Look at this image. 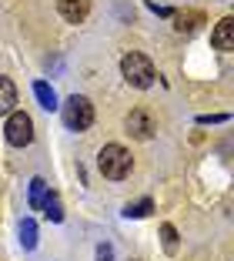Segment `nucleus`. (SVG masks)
<instances>
[{"mask_svg":"<svg viewBox=\"0 0 234 261\" xmlns=\"http://www.w3.org/2000/svg\"><path fill=\"white\" fill-rule=\"evenodd\" d=\"M17 104V87L10 77H0V114H10Z\"/></svg>","mask_w":234,"mask_h":261,"instance_id":"1a4fd4ad","label":"nucleus"},{"mask_svg":"<svg viewBox=\"0 0 234 261\" xmlns=\"http://www.w3.org/2000/svg\"><path fill=\"white\" fill-rule=\"evenodd\" d=\"M121 74L124 81H127L131 87H137V91H144V87H151L154 84V64L147 54H141V50H131V54L121 57Z\"/></svg>","mask_w":234,"mask_h":261,"instance_id":"f03ea898","label":"nucleus"},{"mask_svg":"<svg viewBox=\"0 0 234 261\" xmlns=\"http://www.w3.org/2000/svg\"><path fill=\"white\" fill-rule=\"evenodd\" d=\"M97 168L104 177H111V181H124V177L131 174V168H134V161H131V151L121 144H104L97 154Z\"/></svg>","mask_w":234,"mask_h":261,"instance_id":"f257e3e1","label":"nucleus"},{"mask_svg":"<svg viewBox=\"0 0 234 261\" xmlns=\"http://www.w3.org/2000/svg\"><path fill=\"white\" fill-rule=\"evenodd\" d=\"M34 97L40 100L44 111H57L61 108V104H57V94H54V87L47 84V81H37V84H34Z\"/></svg>","mask_w":234,"mask_h":261,"instance_id":"9d476101","label":"nucleus"},{"mask_svg":"<svg viewBox=\"0 0 234 261\" xmlns=\"http://www.w3.org/2000/svg\"><path fill=\"white\" fill-rule=\"evenodd\" d=\"M61 114H64L67 130H87L94 124V104L84 97V94H70L61 104Z\"/></svg>","mask_w":234,"mask_h":261,"instance_id":"7ed1b4c3","label":"nucleus"},{"mask_svg":"<svg viewBox=\"0 0 234 261\" xmlns=\"http://www.w3.org/2000/svg\"><path fill=\"white\" fill-rule=\"evenodd\" d=\"M161 241H164V251L167 254H177L181 238H177V228H174V224H161Z\"/></svg>","mask_w":234,"mask_h":261,"instance_id":"4468645a","label":"nucleus"},{"mask_svg":"<svg viewBox=\"0 0 234 261\" xmlns=\"http://www.w3.org/2000/svg\"><path fill=\"white\" fill-rule=\"evenodd\" d=\"M211 44H214V50H234V20L231 17H224V20L214 27V34H211Z\"/></svg>","mask_w":234,"mask_h":261,"instance_id":"6e6552de","label":"nucleus"},{"mask_svg":"<svg viewBox=\"0 0 234 261\" xmlns=\"http://www.w3.org/2000/svg\"><path fill=\"white\" fill-rule=\"evenodd\" d=\"M174 17V31L177 34H197L201 31V23H204V14L201 10H177Z\"/></svg>","mask_w":234,"mask_h":261,"instance_id":"0eeeda50","label":"nucleus"},{"mask_svg":"<svg viewBox=\"0 0 234 261\" xmlns=\"http://www.w3.org/2000/svg\"><path fill=\"white\" fill-rule=\"evenodd\" d=\"M20 245H23V251H34V248H37V224H34L31 218L20 221Z\"/></svg>","mask_w":234,"mask_h":261,"instance_id":"f8f14e48","label":"nucleus"},{"mask_svg":"<svg viewBox=\"0 0 234 261\" xmlns=\"http://www.w3.org/2000/svg\"><path fill=\"white\" fill-rule=\"evenodd\" d=\"M134 261H137V258H134Z\"/></svg>","mask_w":234,"mask_h":261,"instance_id":"6ab92c4d","label":"nucleus"},{"mask_svg":"<svg viewBox=\"0 0 234 261\" xmlns=\"http://www.w3.org/2000/svg\"><path fill=\"white\" fill-rule=\"evenodd\" d=\"M97 261H114V248L107 245V241H104V245H97Z\"/></svg>","mask_w":234,"mask_h":261,"instance_id":"dca6fc26","label":"nucleus"},{"mask_svg":"<svg viewBox=\"0 0 234 261\" xmlns=\"http://www.w3.org/2000/svg\"><path fill=\"white\" fill-rule=\"evenodd\" d=\"M40 207H44V215L50 218L54 224H61V221H64V204H61V198H57L54 191H50V194L44 198V204H40Z\"/></svg>","mask_w":234,"mask_h":261,"instance_id":"9b49d317","label":"nucleus"},{"mask_svg":"<svg viewBox=\"0 0 234 261\" xmlns=\"http://www.w3.org/2000/svg\"><path fill=\"white\" fill-rule=\"evenodd\" d=\"M221 121H227V114H201L197 117V124H221Z\"/></svg>","mask_w":234,"mask_h":261,"instance_id":"f3484780","label":"nucleus"},{"mask_svg":"<svg viewBox=\"0 0 234 261\" xmlns=\"http://www.w3.org/2000/svg\"><path fill=\"white\" fill-rule=\"evenodd\" d=\"M147 7H151L154 14H161V17H171V14H174L171 7H161V4H154V0H151V4H147Z\"/></svg>","mask_w":234,"mask_h":261,"instance_id":"a211bd4d","label":"nucleus"},{"mask_svg":"<svg viewBox=\"0 0 234 261\" xmlns=\"http://www.w3.org/2000/svg\"><path fill=\"white\" fill-rule=\"evenodd\" d=\"M151 211H154V201L144 198V201H137V204H127V207H124V218H147Z\"/></svg>","mask_w":234,"mask_h":261,"instance_id":"2eb2a0df","label":"nucleus"},{"mask_svg":"<svg viewBox=\"0 0 234 261\" xmlns=\"http://www.w3.org/2000/svg\"><path fill=\"white\" fill-rule=\"evenodd\" d=\"M57 10L67 23H84L91 14V0H57Z\"/></svg>","mask_w":234,"mask_h":261,"instance_id":"423d86ee","label":"nucleus"},{"mask_svg":"<svg viewBox=\"0 0 234 261\" xmlns=\"http://www.w3.org/2000/svg\"><path fill=\"white\" fill-rule=\"evenodd\" d=\"M4 138L7 144L14 147H27L34 141V121L31 114H23V111H10L7 114V124H4Z\"/></svg>","mask_w":234,"mask_h":261,"instance_id":"20e7f679","label":"nucleus"},{"mask_svg":"<svg viewBox=\"0 0 234 261\" xmlns=\"http://www.w3.org/2000/svg\"><path fill=\"white\" fill-rule=\"evenodd\" d=\"M124 124H127V134H134L137 141H147V138L154 134V117L147 114L144 108H134V111L127 114V121H124Z\"/></svg>","mask_w":234,"mask_h":261,"instance_id":"39448f33","label":"nucleus"},{"mask_svg":"<svg viewBox=\"0 0 234 261\" xmlns=\"http://www.w3.org/2000/svg\"><path fill=\"white\" fill-rule=\"evenodd\" d=\"M44 198H47V181H44V177H34V181H31V198H27V204L37 211V207L44 204Z\"/></svg>","mask_w":234,"mask_h":261,"instance_id":"ddd939ff","label":"nucleus"}]
</instances>
